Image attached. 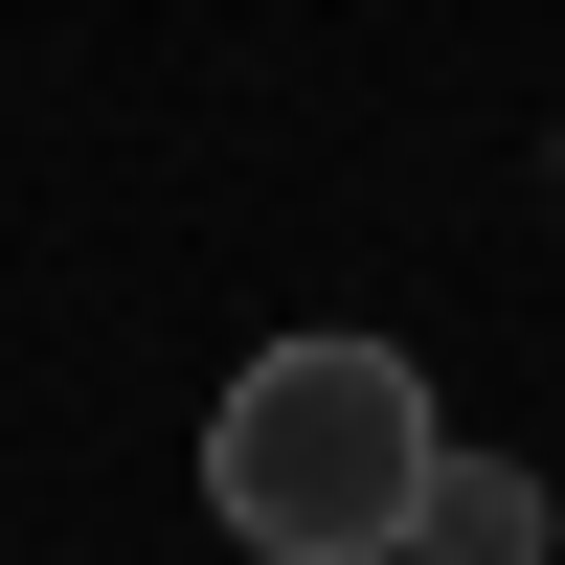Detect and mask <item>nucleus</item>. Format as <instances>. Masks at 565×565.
I'll use <instances>...</instances> for the list:
<instances>
[{"label":"nucleus","instance_id":"1","mask_svg":"<svg viewBox=\"0 0 565 565\" xmlns=\"http://www.w3.org/2000/svg\"><path fill=\"white\" fill-rule=\"evenodd\" d=\"M430 362L407 340H271L249 385L204 407V521L249 565H385L407 498H430Z\"/></svg>","mask_w":565,"mask_h":565},{"label":"nucleus","instance_id":"2","mask_svg":"<svg viewBox=\"0 0 565 565\" xmlns=\"http://www.w3.org/2000/svg\"><path fill=\"white\" fill-rule=\"evenodd\" d=\"M385 565H543V476L521 452H430V498H407Z\"/></svg>","mask_w":565,"mask_h":565}]
</instances>
